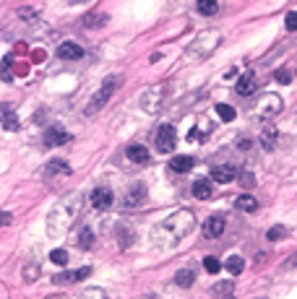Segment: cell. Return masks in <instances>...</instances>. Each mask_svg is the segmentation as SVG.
<instances>
[{
  "instance_id": "7a4b0ae2",
  "label": "cell",
  "mask_w": 297,
  "mask_h": 299,
  "mask_svg": "<svg viewBox=\"0 0 297 299\" xmlns=\"http://www.w3.org/2000/svg\"><path fill=\"white\" fill-rule=\"evenodd\" d=\"M117 83H120V81H117V76H107V81H104L102 91L92 97V104L86 107V115H94V112H99V109L104 107V102L112 97V91H115V86H117Z\"/></svg>"
},
{
  "instance_id": "cb8c5ba5",
  "label": "cell",
  "mask_w": 297,
  "mask_h": 299,
  "mask_svg": "<svg viewBox=\"0 0 297 299\" xmlns=\"http://www.w3.org/2000/svg\"><path fill=\"white\" fill-rule=\"evenodd\" d=\"M24 278H26V281L39 278V266H37V263H29V266H26V271H24Z\"/></svg>"
},
{
  "instance_id": "603a6c76",
  "label": "cell",
  "mask_w": 297,
  "mask_h": 299,
  "mask_svg": "<svg viewBox=\"0 0 297 299\" xmlns=\"http://www.w3.org/2000/svg\"><path fill=\"white\" fill-rule=\"evenodd\" d=\"M3 127H6V130H19V120H16V115H3Z\"/></svg>"
},
{
  "instance_id": "ac0fdd59",
  "label": "cell",
  "mask_w": 297,
  "mask_h": 299,
  "mask_svg": "<svg viewBox=\"0 0 297 299\" xmlns=\"http://www.w3.org/2000/svg\"><path fill=\"white\" fill-rule=\"evenodd\" d=\"M217 115L222 117V122H232L235 120V109L230 104H217Z\"/></svg>"
},
{
  "instance_id": "f546056e",
  "label": "cell",
  "mask_w": 297,
  "mask_h": 299,
  "mask_svg": "<svg viewBox=\"0 0 297 299\" xmlns=\"http://www.w3.org/2000/svg\"><path fill=\"white\" fill-rule=\"evenodd\" d=\"M287 29H289V31L297 29V13H289V18H287Z\"/></svg>"
},
{
  "instance_id": "8992f818",
  "label": "cell",
  "mask_w": 297,
  "mask_h": 299,
  "mask_svg": "<svg viewBox=\"0 0 297 299\" xmlns=\"http://www.w3.org/2000/svg\"><path fill=\"white\" fill-rule=\"evenodd\" d=\"M203 234L211 237V239L222 237V234H224V219H222V216H211V219L203 224Z\"/></svg>"
},
{
  "instance_id": "9a60e30c",
  "label": "cell",
  "mask_w": 297,
  "mask_h": 299,
  "mask_svg": "<svg viewBox=\"0 0 297 299\" xmlns=\"http://www.w3.org/2000/svg\"><path fill=\"white\" fill-rule=\"evenodd\" d=\"M198 11H201V16H217L219 3L217 0H198Z\"/></svg>"
},
{
  "instance_id": "2e32d148",
  "label": "cell",
  "mask_w": 297,
  "mask_h": 299,
  "mask_svg": "<svg viewBox=\"0 0 297 299\" xmlns=\"http://www.w3.org/2000/svg\"><path fill=\"white\" fill-rule=\"evenodd\" d=\"M224 268L232 273V276H237V273H242V268H245V263H242V258L240 255H232V258H227V263H224Z\"/></svg>"
},
{
  "instance_id": "277c9868",
  "label": "cell",
  "mask_w": 297,
  "mask_h": 299,
  "mask_svg": "<svg viewBox=\"0 0 297 299\" xmlns=\"http://www.w3.org/2000/svg\"><path fill=\"white\" fill-rule=\"evenodd\" d=\"M68 141H71V133H65L60 125L47 127V133H45V143H47V146H63V143H68Z\"/></svg>"
},
{
  "instance_id": "6da1fadb",
  "label": "cell",
  "mask_w": 297,
  "mask_h": 299,
  "mask_svg": "<svg viewBox=\"0 0 297 299\" xmlns=\"http://www.w3.org/2000/svg\"><path fill=\"white\" fill-rule=\"evenodd\" d=\"M156 151L159 154H172L175 151V143H178V130L172 125H159L156 130Z\"/></svg>"
},
{
  "instance_id": "4fadbf2b",
  "label": "cell",
  "mask_w": 297,
  "mask_h": 299,
  "mask_svg": "<svg viewBox=\"0 0 297 299\" xmlns=\"http://www.w3.org/2000/svg\"><path fill=\"white\" fill-rule=\"evenodd\" d=\"M169 166L183 175V172H190V169H193V159L190 156H175L172 161H169Z\"/></svg>"
},
{
  "instance_id": "5bb4252c",
  "label": "cell",
  "mask_w": 297,
  "mask_h": 299,
  "mask_svg": "<svg viewBox=\"0 0 297 299\" xmlns=\"http://www.w3.org/2000/svg\"><path fill=\"white\" fill-rule=\"evenodd\" d=\"M237 208L240 211H248V213H256L258 211V200L253 198V195H240L237 198Z\"/></svg>"
},
{
  "instance_id": "4316f807",
  "label": "cell",
  "mask_w": 297,
  "mask_h": 299,
  "mask_svg": "<svg viewBox=\"0 0 297 299\" xmlns=\"http://www.w3.org/2000/svg\"><path fill=\"white\" fill-rule=\"evenodd\" d=\"M141 195H144V190H133V193L128 195V200H125V203H128V205H138L136 200H141Z\"/></svg>"
},
{
  "instance_id": "3957f363",
  "label": "cell",
  "mask_w": 297,
  "mask_h": 299,
  "mask_svg": "<svg viewBox=\"0 0 297 299\" xmlns=\"http://www.w3.org/2000/svg\"><path fill=\"white\" fill-rule=\"evenodd\" d=\"M92 203H94V208L104 211V208H110V205L115 203V195H112L110 188H97V190L92 193Z\"/></svg>"
},
{
  "instance_id": "484cf974",
  "label": "cell",
  "mask_w": 297,
  "mask_h": 299,
  "mask_svg": "<svg viewBox=\"0 0 297 299\" xmlns=\"http://www.w3.org/2000/svg\"><path fill=\"white\" fill-rule=\"evenodd\" d=\"M92 242H94L92 229H83V232H81V247H83V250H89V247H92Z\"/></svg>"
},
{
  "instance_id": "d6986e66",
  "label": "cell",
  "mask_w": 297,
  "mask_h": 299,
  "mask_svg": "<svg viewBox=\"0 0 297 299\" xmlns=\"http://www.w3.org/2000/svg\"><path fill=\"white\" fill-rule=\"evenodd\" d=\"M203 268H206L208 273H219V271H222V263L214 258V255H208V258L203 260Z\"/></svg>"
},
{
  "instance_id": "9c48e42d",
  "label": "cell",
  "mask_w": 297,
  "mask_h": 299,
  "mask_svg": "<svg viewBox=\"0 0 297 299\" xmlns=\"http://www.w3.org/2000/svg\"><path fill=\"white\" fill-rule=\"evenodd\" d=\"M125 156H128L133 164H146L149 161V151L144 146H128L125 148Z\"/></svg>"
},
{
  "instance_id": "52a82bcc",
  "label": "cell",
  "mask_w": 297,
  "mask_h": 299,
  "mask_svg": "<svg viewBox=\"0 0 297 299\" xmlns=\"http://www.w3.org/2000/svg\"><path fill=\"white\" fill-rule=\"evenodd\" d=\"M92 273V268H81V271H71V273H60L53 278V284H73V281H83Z\"/></svg>"
},
{
  "instance_id": "30bf717a",
  "label": "cell",
  "mask_w": 297,
  "mask_h": 299,
  "mask_svg": "<svg viewBox=\"0 0 297 299\" xmlns=\"http://www.w3.org/2000/svg\"><path fill=\"white\" fill-rule=\"evenodd\" d=\"M211 193H214V188H211V182L208 180H196L193 182V195L198 198V200H206V198H211Z\"/></svg>"
},
{
  "instance_id": "ba28073f",
  "label": "cell",
  "mask_w": 297,
  "mask_h": 299,
  "mask_svg": "<svg viewBox=\"0 0 297 299\" xmlns=\"http://www.w3.org/2000/svg\"><path fill=\"white\" fill-rule=\"evenodd\" d=\"M211 180H214V182H222V185H227V182H232L235 180V169L232 166H214V169H211Z\"/></svg>"
},
{
  "instance_id": "d4e9b609",
  "label": "cell",
  "mask_w": 297,
  "mask_h": 299,
  "mask_svg": "<svg viewBox=\"0 0 297 299\" xmlns=\"http://www.w3.org/2000/svg\"><path fill=\"white\" fill-rule=\"evenodd\" d=\"M282 237H287V229H284V227H271V229H269V239H271V242H276V239H282Z\"/></svg>"
},
{
  "instance_id": "7402d4cb",
  "label": "cell",
  "mask_w": 297,
  "mask_h": 299,
  "mask_svg": "<svg viewBox=\"0 0 297 299\" xmlns=\"http://www.w3.org/2000/svg\"><path fill=\"white\" fill-rule=\"evenodd\" d=\"M235 291V284L232 281H224V284H217L214 286V294H224V296H230Z\"/></svg>"
},
{
  "instance_id": "f1b7e54d",
  "label": "cell",
  "mask_w": 297,
  "mask_h": 299,
  "mask_svg": "<svg viewBox=\"0 0 297 299\" xmlns=\"http://www.w3.org/2000/svg\"><path fill=\"white\" fill-rule=\"evenodd\" d=\"M240 182H242L245 188H253V185H256V180H253V175H248V172H245V175L240 172Z\"/></svg>"
},
{
  "instance_id": "44dd1931",
  "label": "cell",
  "mask_w": 297,
  "mask_h": 299,
  "mask_svg": "<svg viewBox=\"0 0 297 299\" xmlns=\"http://www.w3.org/2000/svg\"><path fill=\"white\" fill-rule=\"evenodd\" d=\"M50 260H53L55 266H65V263H68V252H65V250H53V252H50Z\"/></svg>"
},
{
  "instance_id": "7c38bea8",
  "label": "cell",
  "mask_w": 297,
  "mask_h": 299,
  "mask_svg": "<svg viewBox=\"0 0 297 299\" xmlns=\"http://www.w3.org/2000/svg\"><path fill=\"white\" fill-rule=\"evenodd\" d=\"M193 281H196V271H193V268H180V271H178V276H175V284H178L180 289L193 286Z\"/></svg>"
},
{
  "instance_id": "5b68a950",
  "label": "cell",
  "mask_w": 297,
  "mask_h": 299,
  "mask_svg": "<svg viewBox=\"0 0 297 299\" xmlns=\"http://www.w3.org/2000/svg\"><path fill=\"white\" fill-rule=\"evenodd\" d=\"M58 58L60 60H78V58H83V47L76 45V42H65V45L58 47Z\"/></svg>"
},
{
  "instance_id": "4dcf8cb0",
  "label": "cell",
  "mask_w": 297,
  "mask_h": 299,
  "mask_svg": "<svg viewBox=\"0 0 297 299\" xmlns=\"http://www.w3.org/2000/svg\"><path fill=\"white\" fill-rule=\"evenodd\" d=\"M8 224H11V213L0 211V227H8Z\"/></svg>"
},
{
  "instance_id": "8fae6325",
  "label": "cell",
  "mask_w": 297,
  "mask_h": 299,
  "mask_svg": "<svg viewBox=\"0 0 297 299\" xmlns=\"http://www.w3.org/2000/svg\"><path fill=\"white\" fill-rule=\"evenodd\" d=\"M256 91V78H253L250 73H245L240 81H237V94L240 97H248V94H253Z\"/></svg>"
},
{
  "instance_id": "ffe728a7",
  "label": "cell",
  "mask_w": 297,
  "mask_h": 299,
  "mask_svg": "<svg viewBox=\"0 0 297 299\" xmlns=\"http://www.w3.org/2000/svg\"><path fill=\"white\" fill-rule=\"evenodd\" d=\"M261 143L266 148H274L276 146V130H274V127H266V136H261Z\"/></svg>"
},
{
  "instance_id": "83f0119b",
  "label": "cell",
  "mask_w": 297,
  "mask_h": 299,
  "mask_svg": "<svg viewBox=\"0 0 297 299\" xmlns=\"http://www.w3.org/2000/svg\"><path fill=\"white\" fill-rule=\"evenodd\" d=\"M276 81H279V83H292L289 70H276Z\"/></svg>"
},
{
  "instance_id": "e0dca14e",
  "label": "cell",
  "mask_w": 297,
  "mask_h": 299,
  "mask_svg": "<svg viewBox=\"0 0 297 299\" xmlns=\"http://www.w3.org/2000/svg\"><path fill=\"white\" fill-rule=\"evenodd\" d=\"M47 172L50 175H71V166L65 164V161H60V159H55L50 166H47Z\"/></svg>"
}]
</instances>
